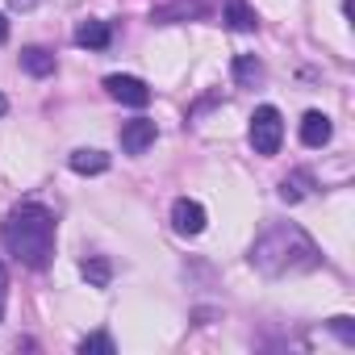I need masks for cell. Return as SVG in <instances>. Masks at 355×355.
Listing matches in <instances>:
<instances>
[{
    "label": "cell",
    "mask_w": 355,
    "mask_h": 355,
    "mask_svg": "<svg viewBox=\"0 0 355 355\" xmlns=\"http://www.w3.org/2000/svg\"><path fill=\"white\" fill-rule=\"evenodd\" d=\"M5 109H9V101H5V96H0V113H5Z\"/></svg>",
    "instance_id": "20"
},
{
    "label": "cell",
    "mask_w": 355,
    "mask_h": 355,
    "mask_svg": "<svg viewBox=\"0 0 355 355\" xmlns=\"http://www.w3.org/2000/svg\"><path fill=\"white\" fill-rule=\"evenodd\" d=\"M9 38V21H5V13H0V42Z\"/></svg>",
    "instance_id": "19"
},
{
    "label": "cell",
    "mask_w": 355,
    "mask_h": 355,
    "mask_svg": "<svg viewBox=\"0 0 355 355\" xmlns=\"http://www.w3.org/2000/svg\"><path fill=\"white\" fill-rule=\"evenodd\" d=\"M76 42H80L84 51H105V46L113 42V34H109V26H105V21H80Z\"/></svg>",
    "instance_id": "7"
},
{
    "label": "cell",
    "mask_w": 355,
    "mask_h": 355,
    "mask_svg": "<svg viewBox=\"0 0 355 355\" xmlns=\"http://www.w3.org/2000/svg\"><path fill=\"white\" fill-rule=\"evenodd\" d=\"M280 138H284L280 109L276 105H259L251 113V146H255V155H276L280 150Z\"/></svg>",
    "instance_id": "2"
},
{
    "label": "cell",
    "mask_w": 355,
    "mask_h": 355,
    "mask_svg": "<svg viewBox=\"0 0 355 355\" xmlns=\"http://www.w3.org/2000/svg\"><path fill=\"white\" fill-rule=\"evenodd\" d=\"M80 351H84V355H88V351H113V338H109V334H92V338L80 343Z\"/></svg>",
    "instance_id": "15"
},
{
    "label": "cell",
    "mask_w": 355,
    "mask_h": 355,
    "mask_svg": "<svg viewBox=\"0 0 355 355\" xmlns=\"http://www.w3.org/2000/svg\"><path fill=\"white\" fill-rule=\"evenodd\" d=\"M109 167V155H101V150H71V171H80V175H101Z\"/></svg>",
    "instance_id": "9"
},
{
    "label": "cell",
    "mask_w": 355,
    "mask_h": 355,
    "mask_svg": "<svg viewBox=\"0 0 355 355\" xmlns=\"http://www.w3.org/2000/svg\"><path fill=\"white\" fill-rule=\"evenodd\" d=\"M105 88H109L113 101H121V105H130V109H146V105H150V88H146L138 76H109Z\"/></svg>",
    "instance_id": "3"
},
{
    "label": "cell",
    "mask_w": 355,
    "mask_h": 355,
    "mask_svg": "<svg viewBox=\"0 0 355 355\" xmlns=\"http://www.w3.org/2000/svg\"><path fill=\"white\" fill-rule=\"evenodd\" d=\"M205 13V5H171V9H155V21H171V17H201Z\"/></svg>",
    "instance_id": "13"
},
{
    "label": "cell",
    "mask_w": 355,
    "mask_h": 355,
    "mask_svg": "<svg viewBox=\"0 0 355 355\" xmlns=\"http://www.w3.org/2000/svg\"><path fill=\"white\" fill-rule=\"evenodd\" d=\"M5 297H9V276H5V268H0V318H5Z\"/></svg>",
    "instance_id": "17"
},
{
    "label": "cell",
    "mask_w": 355,
    "mask_h": 355,
    "mask_svg": "<svg viewBox=\"0 0 355 355\" xmlns=\"http://www.w3.org/2000/svg\"><path fill=\"white\" fill-rule=\"evenodd\" d=\"M330 330H334L343 343H355V326H351V318H334V322H330Z\"/></svg>",
    "instance_id": "16"
},
{
    "label": "cell",
    "mask_w": 355,
    "mask_h": 355,
    "mask_svg": "<svg viewBox=\"0 0 355 355\" xmlns=\"http://www.w3.org/2000/svg\"><path fill=\"white\" fill-rule=\"evenodd\" d=\"M0 234H5V247L26 268H46L55 255V218L42 205H17Z\"/></svg>",
    "instance_id": "1"
},
{
    "label": "cell",
    "mask_w": 355,
    "mask_h": 355,
    "mask_svg": "<svg viewBox=\"0 0 355 355\" xmlns=\"http://www.w3.org/2000/svg\"><path fill=\"white\" fill-rule=\"evenodd\" d=\"M305 193H309V175H305V171H297L293 180H284V184H280V197H284V201H301Z\"/></svg>",
    "instance_id": "14"
},
{
    "label": "cell",
    "mask_w": 355,
    "mask_h": 355,
    "mask_svg": "<svg viewBox=\"0 0 355 355\" xmlns=\"http://www.w3.org/2000/svg\"><path fill=\"white\" fill-rule=\"evenodd\" d=\"M80 272H84V280H88L92 288H109V280H113V263H109V259H101V255L84 259V263H80Z\"/></svg>",
    "instance_id": "10"
},
{
    "label": "cell",
    "mask_w": 355,
    "mask_h": 355,
    "mask_svg": "<svg viewBox=\"0 0 355 355\" xmlns=\"http://www.w3.org/2000/svg\"><path fill=\"white\" fill-rule=\"evenodd\" d=\"M259 76H263V63H259L255 55H239V59H234V80H239V84H255Z\"/></svg>",
    "instance_id": "12"
},
{
    "label": "cell",
    "mask_w": 355,
    "mask_h": 355,
    "mask_svg": "<svg viewBox=\"0 0 355 355\" xmlns=\"http://www.w3.org/2000/svg\"><path fill=\"white\" fill-rule=\"evenodd\" d=\"M226 26L239 30V34H247V30H255L259 21H255V13L247 9V0H226Z\"/></svg>",
    "instance_id": "11"
},
{
    "label": "cell",
    "mask_w": 355,
    "mask_h": 355,
    "mask_svg": "<svg viewBox=\"0 0 355 355\" xmlns=\"http://www.w3.org/2000/svg\"><path fill=\"white\" fill-rule=\"evenodd\" d=\"M9 5H13V9H34L38 0H9Z\"/></svg>",
    "instance_id": "18"
},
{
    "label": "cell",
    "mask_w": 355,
    "mask_h": 355,
    "mask_svg": "<svg viewBox=\"0 0 355 355\" xmlns=\"http://www.w3.org/2000/svg\"><path fill=\"white\" fill-rule=\"evenodd\" d=\"M330 134H334V125H330L326 113H318V109L305 113V121H301V142H305V146H326Z\"/></svg>",
    "instance_id": "6"
},
{
    "label": "cell",
    "mask_w": 355,
    "mask_h": 355,
    "mask_svg": "<svg viewBox=\"0 0 355 355\" xmlns=\"http://www.w3.org/2000/svg\"><path fill=\"white\" fill-rule=\"evenodd\" d=\"M171 226L180 230V234H201V230H205V209H201L197 201L180 197V201L171 205Z\"/></svg>",
    "instance_id": "5"
},
{
    "label": "cell",
    "mask_w": 355,
    "mask_h": 355,
    "mask_svg": "<svg viewBox=\"0 0 355 355\" xmlns=\"http://www.w3.org/2000/svg\"><path fill=\"white\" fill-rule=\"evenodd\" d=\"M21 67H26L30 76H51V71H55V55L42 51V46H26V51H21Z\"/></svg>",
    "instance_id": "8"
},
{
    "label": "cell",
    "mask_w": 355,
    "mask_h": 355,
    "mask_svg": "<svg viewBox=\"0 0 355 355\" xmlns=\"http://www.w3.org/2000/svg\"><path fill=\"white\" fill-rule=\"evenodd\" d=\"M155 121H146V117H134V121H125L121 125V150L125 155H142L146 146H155Z\"/></svg>",
    "instance_id": "4"
}]
</instances>
